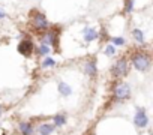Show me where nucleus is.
<instances>
[{"mask_svg":"<svg viewBox=\"0 0 153 135\" xmlns=\"http://www.w3.org/2000/svg\"><path fill=\"white\" fill-rule=\"evenodd\" d=\"M3 18H6V12L0 8V20H3Z\"/></svg>","mask_w":153,"mask_h":135,"instance_id":"aec40b11","label":"nucleus"},{"mask_svg":"<svg viewBox=\"0 0 153 135\" xmlns=\"http://www.w3.org/2000/svg\"><path fill=\"white\" fill-rule=\"evenodd\" d=\"M128 72H129V66H128V60H126L125 57L119 59V60L113 65V68H111V74H113V77L117 78V80L126 77Z\"/></svg>","mask_w":153,"mask_h":135,"instance_id":"f03ea898","label":"nucleus"},{"mask_svg":"<svg viewBox=\"0 0 153 135\" xmlns=\"http://www.w3.org/2000/svg\"><path fill=\"white\" fill-rule=\"evenodd\" d=\"M111 42H113V45H117V47L125 45V39L120 38V36H114V38H111Z\"/></svg>","mask_w":153,"mask_h":135,"instance_id":"a211bd4d","label":"nucleus"},{"mask_svg":"<svg viewBox=\"0 0 153 135\" xmlns=\"http://www.w3.org/2000/svg\"><path fill=\"white\" fill-rule=\"evenodd\" d=\"M39 135H41V134H39Z\"/></svg>","mask_w":153,"mask_h":135,"instance_id":"4be33fe9","label":"nucleus"},{"mask_svg":"<svg viewBox=\"0 0 153 135\" xmlns=\"http://www.w3.org/2000/svg\"><path fill=\"white\" fill-rule=\"evenodd\" d=\"M104 53H105V56H108V57H113L114 54H116V45H107L105 47V50H104Z\"/></svg>","mask_w":153,"mask_h":135,"instance_id":"f3484780","label":"nucleus"},{"mask_svg":"<svg viewBox=\"0 0 153 135\" xmlns=\"http://www.w3.org/2000/svg\"><path fill=\"white\" fill-rule=\"evenodd\" d=\"M83 38H84L86 42H93V41H96V39L99 38V33H98V30L93 29V27H86V29L83 30Z\"/></svg>","mask_w":153,"mask_h":135,"instance_id":"1a4fd4ad","label":"nucleus"},{"mask_svg":"<svg viewBox=\"0 0 153 135\" xmlns=\"http://www.w3.org/2000/svg\"><path fill=\"white\" fill-rule=\"evenodd\" d=\"M53 120H54V126H57V128H62L63 125H66V116L65 114H57V116L53 117Z\"/></svg>","mask_w":153,"mask_h":135,"instance_id":"4468645a","label":"nucleus"},{"mask_svg":"<svg viewBox=\"0 0 153 135\" xmlns=\"http://www.w3.org/2000/svg\"><path fill=\"white\" fill-rule=\"evenodd\" d=\"M54 129H56L54 125H51V123H42V125L38 128V132H39L41 135H51V134L54 132Z\"/></svg>","mask_w":153,"mask_h":135,"instance_id":"9b49d317","label":"nucleus"},{"mask_svg":"<svg viewBox=\"0 0 153 135\" xmlns=\"http://www.w3.org/2000/svg\"><path fill=\"white\" fill-rule=\"evenodd\" d=\"M59 35H60L59 33V29H50V30H47L42 35L41 42L45 44V45H48L50 48L57 50V47H59Z\"/></svg>","mask_w":153,"mask_h":135,"instance_id":"20e7f679","label":"nucleus"},{"mask_svg":"<svg viewBox=\"0 0 153 135\" xmlns=\"http://www.w3.org/2000/svg\"><path fill=\"white\" fill-rule=\"evenodd\" d=\"M2 113H3V107L0 105V116H2Z\"/></svg>","mask_w":153,"mask_h":135,"instance_id":"412c9836","label":"nucleus"},{"mask_svg":"<svg viewBox=\"0 0 153 135\" xmlns=\"http://www.w3.org/2000/svg\"><path fill=\"white\" fill-rule=\"evenodd\" d=\"M131 62H132V66L140 72H147L152 65L150 56L146 53H134L131 56Z\"/></svg>","mask_w":153,"mask_h":135,"instance_id":"f257e3e1","label":"nucleus"},{"mask_svg":"<svg viewBox=\"0 0 153 135\" xmlns=\"http://www.w3.org/2000/svg\"><path fill=\"white\" fill-rule=\"evenodd\" d=\"M113 96L117 102H123L131 96V86L128 83H119L114 90H113Z\"/></svg>","mask_w":153,"mask_h":135,"instance_id":"39448f33","label":"nucleus"},{"mask_svg":"<svg viewBox=\"0 0 153 135\" xmlns=\"http://www.w3.org/2000/svg\"><path fill=\"white\" fill-rule=\"evenodd\" d=\"M84 74L90 78H96L98 75V66H96V60L95 59H90L86 62L84 65Z\"/></svg>","mask_w":153,"mask_h":135,"instance_id":"6e6552de","label":"nucleus"},{"mask_svg":"<svg viewBox=\"0 0 153 135\" xmlns=\"http://www.w3.org/2000/svg\"><path fill=\"white\" fill-rule=\"evenodd\" d=\"M132 36H134V39H135V42L137 44H144V33L140 30V29H134L132 30Z\"/></svg>","mask_w":153,"mask_h":135,"instance_id":"ddd939ff","label":"nucleus"},{"mask_svg":"<svg viewBox=\"0 0 153 135\" xmlns=\"http://www.w3.org/2000/svg\"><path fill=\"white\" fill-rule=\"evenodd\" d=\"M134 11V0H126V5H125V12L131 14Z\"/></svg>","mask_w":153,"mask_h":135,"instance_id":"6ab92c4d","label":"nucleus"},{"mask_svg":"<svg viewBox=\"0 0 153 135\" xmlns=\"http://www.w3.org/2000/svg\"><path fill=\"white\" fill-rule=\"evenodd\" d=\"M18 131L21 132V135H33V132H35L33 125L30 122H21L18 125Z\"/></svg>","mask_w":153,"mask_h":135,"instance_id":"9d476101","label":"nucleus"},{"mask_svg":"<svg viewBox=\"0 0 153 135\" xmlns=\"http://www.w3.org/2000/svg\"><path fill=\"white\" fill-rule=\"evenodd\" d=\"M134 125L138 129H143L149 125V117H147V113L144 108H137L135 116H134Z\"/></svg>","mask_w":153,"mask_h":135,"instance_id":"423d86ee","label":"nucleus"},{"mask_svg":"<svg viewBox=\"0 0 153 135\" xmlns=\"http://www.w3.org/2000/svg\"><path fill=\"white\" fill-rule=\"evenodd\" d=\"M50 51H51V48H50L48 45H45V44H42V42L38 45V53H39V56H41V57L48 56V54H50Z\"/></svg>","mask_w":153,"mask_h":135,"instance_id":"2eb2a0df","label":"nucleus"},{"mask_svg":"<svg viewBox=\"0 0 153 135\" xmlns=\"http://www.w3.org/2000/svg\"><path fill=\"white\" fill-rule=\"evenodd\" d=\"M17 50H18V53H20L21 56H24V57H30L32 53L35 51V45H33V42H32L30 39H23V41L18 44Z\"/></svg>","mask_w":153,"mask_h":135,"instance_id":"0eeeda50","label":"nucleus"},{"mask_svg":"<svg viewBox=\"0 0 153 135\" xmlns=\"http://www.w3.org/2000/svg\"><path fill=\"white\" fill-rule=\"evenodd\" d=\"M53 66H56V60L45 56V59H44V62H42V69H47V68H53Z\"/></svg>","mask_w":153,"mask_h":135,"instance_id":"dca6fc26","label":"nucleus"},{"mask_svg":"<svg viewBox=\"0 0 153 135\" xmlns=\"http://www.w3.org/2000/svg\"><path fill=\"white\" fill-rule=\"evenodd\" d=\"M30 18H32V24H33V27L36 30H47L50 27V23H48L45 14H42L39 11H32Z\"/></svg>","mask_w":153,"mask_h":135,"instance_id":"7ed1b4c3","label":"nucleus"},{"mask_svg":"<svg viewBox=\"0 0 153 135\" xmlns=\"http://www.w3.org/2000/svg\"><path fill=\"white\" fill-rule=\"evenodd\" d=\"M57 89H59V93L62 95V96H69L71 93H72V89H71V86L69 84H66L65 81H60L59 84H57Z\"/></svg>","mask_w":153,"mask_h":135,"instance_id":"f8f14e48","label":"nucleus"}]
</instances>
